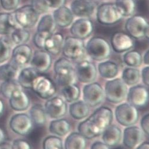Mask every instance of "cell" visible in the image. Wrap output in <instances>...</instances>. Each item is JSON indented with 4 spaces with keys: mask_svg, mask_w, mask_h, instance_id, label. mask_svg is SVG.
Returning a JSON list of instances; mask_svg holds the SVG:
<instances>
[{
    "mask_svg": "<svg viewBox=\"0 0 149 149\" xmlns=\"http://www.w3.org/2000/svg\"><path fill=\"white\" fill-rule=\"evenodd\" d=\"M17 27L13 13H0V35L8 36Z\"/></svg>",
    "mask_w": 149,
    "mask_h": 149,
    "instance_id": "27",
    "label": "cell"
},
{
    "mask_svg": "<svg viewBox=\"0 0 149 149\" xmlns=\"http://www.w3.org/2000/svg\"><path fill=\"white\" fill-rule=\"evenodd\" d=\"M111 47L108 42L101 37H93L85 46L87 54L93 60L101 62L108 59L111 54Z\"/></svg>",
    "mask_w": 149,
    "mask_h": 149,
    "instance_id": "2",
    "label": "cell"
},
{
    "mask_svg": "<svg viewBox=\"0 0 149 149\" xmlns=\"http://www.w3.org/2000/svg\"><path fill=\"white\" fill-rule=\"evenodd\" d=\"M113 120V113L111 108L100 107L88 118L81 122L78 127V132L86 139H92L101 136Z\"/></svg>",
    "mask_w": 149,
    "mask_h": 149,
    "instance_id": "1",
    "label": "cell"
},
{
    "mask_svg": "<svg viewBox=\"0 0 149 149\" xmlns=\"http://www.w3.org/2000/svg\"><path fill=\"white\" fill-rule=\"evenodd\" d=\"M123 17H129L136 13L137 4L135 0H116L114 3Z\"/></svg>",
    "mask_w": 149,
    "mask_h": 149,
    "instance_id": "33",
    "label": "cell"
},
{
    "mask_svg": "<svg viewBox=\"0 0 149 149\" xmlns=\"http://www.w3.org/2000/svg\"><path fill=\"white\" fill-rule=\"evenodd\" d=\"M56 26L53 15L50 14H45L37 24V31H45L53 34L56 29Z\"/></svg>",
    "mask_w": 149,
    "mask_h": 149,
    "instance_id": "39",
    "label": "cell"
},
{
    "mask_svg": "<svg viewBox=\"0 0 149 149\" xmlns=\"http://www.w3.org/2000/svg\"><path fill=\"white\" fill-rule=\"evenodd\" d=\"M141 79V72L137 68H125L121 75V79L127 86L137 85Z\"/></svg>",
    "mask_w": 149,
    "mask_h": 149,
    "instance_id": "34",
    "label": "cell"
},
{
    "mask_svg": "<svg viewBox=\"0 0 149 149\" xmlns=\"http://www.w3.org/2000/svg\"><path fill=\"white\" fill-rule=\"evenodd\" d=\"M102 78L107 79L115 78L118 74L119 68L118 65L113 61H101L98 65L97 70Z\"/></svg>",
    "mask_w": 149,
    "mask_h": 149,
    "instance_id": "29",
    "label": "cell"
},
{
    "mask_svg": "<svg viewBox=\"0 0 149 149\" xmlns=\"http://www.w3.org/2000/svg\"><path fill=\"white\" fill-rule=\"evenodd\" d=\"M44 107L47 116L52 119L62 118L68 110L66 101L61 97L54 95L47 100Z\"/></svg>",
    "mask_w": 149,
    "mask_h": 149,
    "instance_id": "14",
    "label": "cell"
},
{
    "mask_svg": "<svg viewBox=\"0 0 149 149\" xmlns=\"http://www.w3.org/2000/svg\"><path fill=\"white\" fill-rule=\"evenodd\" d=\"M148 66H145L142 69L141 73V78L145 86H148Z\"/></svg>",
    "mask_w": 149,
    "mask_h": 149,
    "instance_id": "49",
    "label": "cell"
},
{
    "mask_svg": "<svg viewBox=\"0 0 149 149\" xmlns=\"http://www.w3.org/2000/svg\"><path fill=\"white\" fill-rule=\"evenodd\" d=\"M86 146V139L79 132L70 133L66 139L64 143V148H85Z\"/></svg>",
    "mask_w": 149,
    "mask_h": 149,
    "instance_id": "32",
    "label": "cell"
},
{
    "mask_svg": "<svg viewBox=\"0 0 149 149\" xmlns=\"http://www.w3.org/2000/svg\"><path fill=\"white\" fill-rule=\"evenodd\" d=\"M96 10L97 20L98 23L102 25H114L119 23L123 18L114 3L101 4Z\"/></svg>",
    "mask_w": 149,
    "mask_h": 149,
    "instance_id": "7",
    "label": "cell"
},
{
    "mask_svg": "<svg viewBox=\"0 0 149 149\" xmlns=\"http://www.w3.org/2000/svg\"><path fill=\"white\" fill-rule=\"evenodd\" d=\"M44 1L50 8L56 9L64 6L66 0H44Z\"/></svg>",
    "mask_w": 149,
    "mask_h": 149,
    "instance_id": "47",
    "label": "cell"
},
{
    "mask_svg": "<svg viewBox=\"0 0 149 149\" xmlns=\"http://www.w3.org/2000/svg\"><path fill=\"white\" fill-rule=\"evenodd\" d=\"M20 0H0V5L7 11H13L18 8Z\"/></svg>",
    "mask_w": 149,
    "mask_h": 149,
    "instance_id": "45",
    "label": "cell"
},
{
    "mask_svg": "<svg viewBox=\"0 0 149 149\" xmlns=\"http://www.w3.org/2000/svg\"><path fill=\"white\" fill-rule=\"evenodd\" d=\"M52 34L45 31H37L33 38L34 45L39 49H43L46 40Z\"/></svg>",
    "mask_w": 149,
    "mask_h": 149,
    "instance_id": "43",
    "label": "cell"
},
{
    "mask_svg": "<svg viewBox=\"0 0 149 149\" xmlns=\"http://www.w3.org/2000/svg\"><path fill=\"white\" fill-rule=\"evenodd\" d=\"M18 67L13 63H5L0 66V81L3 82L15 79L18 72Z\"/></svg>",
    "mask_w": 149,
    "mask_h": 149,
    "instance_id": "40",
    "label": "cell"
},
{
    "mask_svg": "<svg viewBox=\"0 0 149 149\" xmlns=\"http://www.w3.org/2000/svg\"><path fill=\"white\" fill-rule=\"evenodd\" d=\"M123 56V63L128 67L139 68L143 63V56L136 50H130L124 52Z\"/></svg>",
    "mask_w": 149,
    "mask_h": 149,
    "instance_id": "35",
    "label": "cell"
},
{
    "mask_svg": "<svg viewBox=\"0 0 149 149\" xmlns=\"http://www.w3.org/2000/svg\"><path fill=\"white\" fill-rule=\"evenodd\" d=\"M29 116L33 124L37 126H43L47 120L45 107L39 104L33 105L29 111Z\"/></svg>",
    "mask_w": 149,
    "mask_h": 149,
    "instance_id": "31",
    "label": "cell"
},
{
    "mask_svg": "<svg viewBox=\"0 0 149 149\" xmlns=\"http://www.w3.org/2000/svg\"><path fill=\"white\" fill-rule=\"evenodd\" d=\"M31 89L43 100H48L56 93V86L53 81L45 75L39 74L33 81Z\"/></svg>",
    "mask_w": 149,
    "mask_h": 149,
    "instance_id": "9",
    "label": "cell"
},
{
    "mask_svg": "<svg viewBox=\"0 0 149 149\" xmlns=\"http://www.w3.org/2000/svg\"><path fill=\"white\" fill-rule=\"evenodd\" d=\"M103 1H104V0H103Z\"/></svg>",
    "mask_w": 149,
    "mask_h": 149,
    "instance_id": "55",
    "label": "cell"
},
{
    "mask_svg": "<svg viewBox=\"0 0 149 149\" xmlns=\"http://www.w3.org/2000/svg\"><path fill=\"white\" fill-rule=\"evenodd\" d=\"M103 142L109 148L118 145L122 140V132L116 125H109L102 133Z\"/></svg>",
    "mask_w": 149,
    "mask_h": 149,
    "instance_id": "24",
    "label": "cell"
},
{
    "mask_svg": "<svg viewBox=\"0 0 149 149\" xmlns=\"http://www.w3.org/2000/svg\"><path fill=\"white\" fill-rule=\"evenodd\" d=\"M83 100L89 106L94 108L101 105L105 99L104 90L98 82L87 84L83 89Z\"/></svg>",
    "mask_w": 149,
    "mask_h": 149,
    "instance_id": "11",
    "label": "cell"
},
{
    "mask_svg": "<svg viewBox=\"0 0 149 149\" xmlns=\"http://www.w3.org/2000/svg\"><path fill=\"white\" fill-rule=\"evenodd\" d=\"M126 98L128 103L137 108L145 107L148 102V87L141 85L132 86L128 89Z\"/></svg>",
    "mask_w": 149,
    "mask_h": 149,
    "instance_id": "13",
    "label": "cell"
},
{
    "mask_svg": "<svg viewBox=\"0 0 149 149\" xmlns=\"http://www.w3.org/2000/svg\"><path fill=\"white\" fill-rule=\"evenodd\" d=\"M149 148V144H148V143L147 142V141H145V142H143L142 143H140L137 147L136 148H140V149H143V148H145V149H148Z\"/></svg>",
    "mask_w": 149,
    "mask_h": 149,
    "instance_id": "52",
    "label": "cell"
},
{
    "mask_svg": "<svg viewBox=\"0 0 149 149\" xmlns=\"http://www.w3.org/2000/svg\"><path fill=\"white\" fill-rule=\"evenodd\" d=\"M96 3L92 0H73L70 10L74 15L80 18H89L94 14Z\"/></svg>",
    "mask_w": 149,
    "mask_h": 149,
    "instance_id": "20",
    "label": "cell"
},
{
    "mask_svg": "<svg viewBox=\"0 0 149 149\" xmlns=\"http://www.w3.org/2000/svg\"><path fill=\"white\" fill-rule=\"evenodd\" d=\"M117 121L123 126L135 125L139 119L138 108L130 103H123L118 105L115 110Z\"/></svg>",
    "mask_w": 149,
    "mask_h": 149,
    "instance_id": "8",
    "label": "cell"
},
{
    "mask_svg": "<svg viewBox=\"0 0 149 149\" xmlns=\"http://www.w3.org/2000/svg\"><path fill=\"white\" fill-rule=\"evenodd\" d=\"M62 52L65 58L78 61L85 56V45L83 40L74 36H68L64 39Z\"/></svg>",
    "mask_w": 149,
    "mask_h": 149,
    "instance_id": "6",
    "label": "cell"
},
{
    "mask_svg": "<svg viewBox=\"0 0 149 149\" xmlns=\"http://www.w3.org/2000/svg\"><path fill=\"white\" fill-rule=\"evenodd\" d=\"M22 88L17 81L12 79L3 81L0 85V91L2 95L6 98L9 99L14 91L18 88Z\"/></svg>",
    "mask_w": 149,
    "mask_h": 149,
    "instance_id": "41",
    "label": "cell"
},
{
    "mask_svg": "<svg viewBox=\"0 0 149 149\" xmlns=\"http://www.w3.org/2000/svg\"><path fill=\"white\" fill-rule=\"evenodd\" d=\"M105 98L114 104L124 101L127 97V85L120 78H113L107 81L104 88Z\"/></svg>",
    "mask_w": 149,
    "mask_h": 149,
    "instance_id": "4",
    "label": "cell"
},
{
    "mask_svg": "<svg viewBox=\"0 0 149 149\" xmlns=\"http://www.w3.org/2000/svg\"><path fill=\"white\" fill-rule=\"evenodd\" d=\"M13 45L10 37H0V64L5 63L10 59Z\"/></svg>",
    "mask_w": 149,
    "mask_h": 149,
    "instance_id": "38",
    "label": "cell"
},
{
    "mask_svg": "<svg viewBox=\"0 0 149 149\" xmlns=\"http://www.w3.org/2000/svg\"><path fill=\"white\" fill-rule=\"evenodd\" d=\"M9 125L14 133L22 136H26L32 131L34 124L28 114L18 113L12 116L10 120Z\"/></svg>",
    "mask_w": 149,
    "mask_h": 149,
    "instance_id": "12",
    "label": "cell"
},
{
    "mask_svg": "<svg viewBox=\"0 0 149 149\" xmlns=\"http://www.w3.org/2000/svg\"><path fill=\"white\" fill-rule=\"evenodd\" d=\"M62 140L56 136H49L45 139L43 142V148L46 149L52 148H63Z\"/></svg>",
    "mask_w": 149,
    "mask_h": 149,
    "instance_id": "42",
    "label": "cell"
},
{
    "mask_svg": "<svg viewBox=\"0 0 149 149\" xmlns=\"http://www.w3.org/2000/svg\"><path fill=\"white\" fill-rule=\"evenodd\" d=\"M61 92L64 100L69 103L78 101L81 96L79 87L74 83L63 86Z\"/></svg>",
    "mask_w": 149,
    "mask_h": 149,
    "instance_id": "36",
    "label": "cell"
},
{
    "mask_svg": "<svg viewBox=\"0 0 149 149\" xmlns=\"http://www.w3.org/2000/svg\"><path fill=\"white\" fill-rule=\"evenodd\" d=\"M71 129L70 123L64 118L54 119L50 123L49 130L50 133L59 137H63L68 134Z\"/></svg>",
    "mask_w": 149,
    "mask_h": 149,
    "instance_id": "30",
    "label": "cell"
},
{
    "mask_svg": "<svg viewBox=\"0 0 149 149\" xmlns=\"http://www.w3.org/2000/svg\"><path fill=\"white\" fill-rule=\"evenodd\" d=\"M54 78L57 84L63 87L74 82L75 70L72 62L66 58H61L54 62Z\"/></svg>",
    "mask_w": 149,
    "mask_h": 149,
    "instance_id": "3",
    "label": "cell"
},
{
    "mask_svg": "<svg viewBox=\"0 0 149 149\" xmlns=\"http://www.w3.org/2000/svg\"><path fill=\"white\" fill-rule=\"evenodd\" d=\"M69 111L73 118L81 120L86 118L89 116L90 107L84 100H78L72 102L69 105Z\"/></svg>",
    "mask_w": 149,
    "mask_h": 149,
    "instance_id": "26",
    "label": "cell"
},
{
    "mask_svg": "<svg viewBox=\"0 0 149 149\" xmlns=\"http://www.w3.org/2000/svg\"><path fill=\"white\" fill-rule=\"evenodd\" d=\"M143 62L147 66L148 65V50H147L143 57Z\"/></svg>",
    "mask_w": 149,
    "mask_h": 149,
    "instance_id": "53",
    "label": "cell"
},
{
    "mask_svg": "<svg viewBox=\"0 0 149 149\" xmlns=\"http://www.w3.org/2000/svg\"><path fill=\"white\" fill-rule=\"evenodd\" d=\"M30 5L39 15L47 13L50 9L44 0H31Z\"/></svg>",
    "mask_w": 149,
    "mask_h": 149,
    "instance_id": "44",
    "label": "cell"
},
{
    "mask_svg": "<svg viewBox=\"0 0 149 149\" xmlns=\"http://www.w3.org/2000/svg\"><path fill=\"white\" fill-rule=\"evenodd\" d=\"M144 138V133L137 126L126 127L122 135L124 146L128 148H136Z\"/></svg>",
    "mask_w": 149,
    "mask_h": 149,
    "instance_id": "18",
    "label": "cell"
},
{
    "mask_svg": "<svg viewBox=\"0 0 149 149\" xmlns=\"http://www.w3.org/2000/svg\"><path fill=\"white\" fill-rule=\"evenodd\" d=\"M6 136L4 131L1 128H0V145L6 141Z\"/></svg>",
    "mask_w": 149,
    "mask_h": 149,
    "instance_id": "51",
    "label": "cell"
},
{
    "mask_svg": "<svg viewBox=\"0 0 149 149\" xmlns=\"http://www.w3.org/2000/svg\"><path fill=\"white\" fill-rule=\"evenodd\" d=\"M148 114H145L141 118V121H140V125H141V128L142 131L143 132V133L146 134V135H148Z\"/></svg>",
    "mask_w": 149,
    "mask_h": 149,
    "instance_id": "48",
    "label": "cell"
},
{
    "mask_svg": "<svg viewBox=\"0 0 149 149\" xmlns=\"http://www.w3.org/2000/svg\"><path fill=\"white\" fill-rule=\"evenodd\" d=\"M33 51L26 44L17 45L12 51V63L17 66H23L30 63Z\"/></svg>",
    "mask_w": 149,
    "mask_h": 149,
    "instance_id": "21",
    "label": "cell"
},
{
    "mask_svg": "<svg viewBox=\"0 0 149 149\" xmlns=\"http://www.w3.org/2000/svg\"><path fill=\"white\" fill-rule=\"evenodd\" d=\"M32 146L27 141L23 139H16L11 144V148H31Z\"/></svg>",
    "mask_w": 149,
    "mask_h": 149,
    "instance_id": "46",
    "label": "cell"
},
{
    "mask_svg": "<svg viewBox=\"0 0 149 149\" xmlns=\"http://www.w3.org/2000/svg\"><path fill=\"white\" fill-rule=\"evenodd\" d=\"M52 15L56 24L61 28L70 26L74 20V15L71 10L65 5L56 8Z\"/></svg>",
    "mask_w": 149,
    "mask_h": 149,
    "instance_id": "23",
    "label": "cell"
},
{
    "mask_svg": "<svg viewBox=\"0 0 149 149\" xmlns=\"http://www.w3.org/2000/svg\"><path fill=\"white\" fill-rule=\"evenodd\" d=\"M110 45L115 52L121 53L132 49L135 46V41L128 33L117 31L112 35Z\"/></svg>",
    "mask_w": 149,
    "mask_h": 149,
    "instance_id": "16",
    "label": "cell"
},
{
    "mask_svg": "<svg viewBox=\"0 0 149 149\" xmlns=\"http://www.w3.org/2000/svg\"><path fill=\"white\" fill-rule=\"evenodd\" d=\"M11 108L15 111H24L27 110L30 104L29 96L22 88H18L13 91L9 98Z\"/></svg>",
    "mask_w": 149,
    "mask_h": 149,
    "instance_id": "22",
    "label": "cell"
},
{
    "mask_svg": "<svg viewBox=\"0 0 149 149\" xmlns=\"http://www.w3.org/2000/svg\"><path fill=\"white\" fill-rule=\"evenodd\" d=\"M91 148H93V149H96V148H109V147L108 146H107L104 142H101V141H95L94 143H93L91 146Z\"/></svg>",
    "mask_w": 149,
    "mask_h": 149,
    "instance_id": "50",
    "label": "cell"
},
{
    "mask_svg": "<svg viewBox=\"0 0 149 149\" xmlns=\"http://www.w3.org/2000/svg\"><path fill=\"white\" fill-rule=\"evenodd\" d=\"M63 35L60 33H54L46 40L43 50L50 54L57 56L62 52L63 42Z\"/></svg>",
    "mask_w": 149,
    "mask_h": 149,
    "instance_id": "25",
    "label": "cell"
},
{
    "mask_svg": "<svg viewBox=\"0 0 149 149\" xmlns=\"http://www.w3.org/2000/svg\"><path fill=\"white\" fill-rule=\"evenodd\" d=\"M30 65L40 73L47 72L52 66L51 54L43 49L36 50L33 53Z\"/></svg>",
    "mask_w": 149,
    "mask_h": 149,
    "instance_id": "19",
    "label": "cell"
},
{
    "mask_svg": "<svg viewBox=\"0 0 149 149\" xmlns=\"http://www.w3.org/2000/svg\"><path fill=\"white\" fill-rule=\"evenodd\" d=\"M39 74L40 73L33 67L25 68L18 74L17 82L22 88L31 89L33 81Z\"/></svg>",
    "mask_w": 149,
    "mask_h": 149,
    "instance_id": "28",
    "label": "cell"
},
{
    "mask_svg": "<svg viewBox=\"0 0 149 149\" xmlns=\"http://www.w3.org/2000/svg\"><path fill=\"white\" fill-rule=\"evenodd\" d=\"M125 29L134 39H148V23L142 15L134 14L129 17L125 22Z\"/></svg>",
    "mask_w": 149,
    "mask_h": 149,
    "instance_id": "5",
    "label": "cell"
},
{
    "mask_svg": "<svg viewBox=\"0 0 149 149\" xmlns=\"http://www.w3.org/2000/svg\"><path fill=\"white\" fill-rule=\"evenodd\" d=\"M76 78L84 84L94 82L97 77V69L94 63L84 60L78 63L74 68Z\"/></svg>",
    "mask_w": 149,
    "mask_h": 149,
    "instance_id": "15",
    "label": "cell"
},
{
    "mask_svg": "<svg viewBox=\"0 0 149 149\" xmlns=\"http://www.w3.org/2000/svg\"><path fill=\"white\" fill-rule=\"evenodd\" d=\"M4 102L3 101V100L0 98V117H1L3 113H4Z\"/></svg>",
    "mask_w": 149,
    "mask_h": 149,
    "instance_id": "54",
    "label": "cell"
},
{
    "mask_svg": "<svg viewBox=\"0 0 149 149\" xmlns=\"http://www.w3.org/2000/svg\"><path fill=\"white\" fill-rule=\"evenodd\" d=\"M17 25L24 29L33 27L39 21V15L31 5H25L17 8L13 12Z\"/></svg>",
    "mask_w": 149,
    "mask_h": 149,
    "instance_id": "10",
    "label": "cell"
},
{
    "mask_svg": "<svg viewBox=\"0 0 149 149\" xmlns=\"http://www.w3.org/2000/svg\"><path fill=\"white\" fill-rule=\"evenodd\" d=\"M10 39L13 45L26 44L30 38V33L26 29L21 27L15 28L10 34Z\"/></svg>",
    "mask_w": 149,
    "mask_h": 149,
    "instance_id": "37",
    "label": "cell"
},
{
    "mask_svg": "<svg viewBox=\"0 0 149 149\" xmlns=\"http://www.w3.org/2000/svg\"><path fill=\"white\" fill-rule=\"evenodd\" d=\"M71 34L81 40H85L90 37L94 30L93 22L88 18H80L70 25Z\"/></svg>",
    "mask_w": 149,
    "mask_h": 149,
    "instance_id": "17",
    "label": "cell"
}]
</instances>
